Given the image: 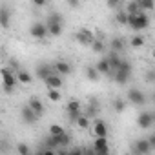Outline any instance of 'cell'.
I'll return each mask as SVG.
<instances>
[{
    "instance_id": "d6986e66",
    "label": "cell",
    "mask_w": 155,
    "mask_h": 155,
    "mask_svg": "<svg viewBox=\"0 0 155 155\" xmlns=\"http://www.w3.org/2000/svg\"><path fill=\"white\" fill-rule=\"evenodd\" d=\"M97 71L101 73V75H108V77H111V69H110V64H108V58L104 57V58H101L99 62H97Z\"/></svg>"
},
{
    "instance_id": "cb8c5ba5",
    "label": "cell",
    "mask_w": 155,
    "mask_h": 155,
    "mask_svg": "<svg viewBox=\"0 0 155 155\" xmlns=\"http://www.w3.org/2000/svg\"><path fill=\"white\" fill-rule=\"evenodd\" d=\"M86 77H88L91 82H97V81L101 79V73L97 71L95 66H88V68H86Z\"/></svg>"
},
{
    "instance_id": "44dd1931",
    "label": "cell",
    "mask_w": 155,
    "mask_h": 155,
    "mask_svg": "<svg viewBox=\"0 0 155 155\" xmlns=\"http://www.w3.org/2000/svg\"><path fill=\"white\" fill-rule=\"evenodd\" d=\"M97 113H99V102H97L95 99H91V101H90V106H88V110L84 111V115L91 119V117H97Z\"/></svg>"
},
{
    "instance_id": "9a60e30c",
    "label": "cell",
    "mask_w": 155,
    "mask_h": 155,
    "mask_svg": "<svg viewBox=\"0 0 155 155\" xmlns=\"http://www.w3.org/2000/svg\"><path fill=\"white\" fill-rule=\"evenodd\" d=\"M93 135L95 137H108V126L104 120H97L93 122Z\"/></svg>"
},
{
    "instance_id": "30bf717a",
    "label": "cell",
    "mask_w": 155,
    "mask_h": 155,
    "mask_svg": "<svg viewBox=\"0 0 155 155\" xmlns=\"http://www.w3.org/2000/svg\"><path fill=\"white\" fill-rule=\"evenodd\" d=\"M20 117H22V120L26 122V124H35L40 117L29 108V106H26V108H22V113H20Z\"/></svg>"
},
{
    "instance_id": "9c48e42d",
    "label": "cell",
    "mask_w": 155,
    "mask_h": 155,
    "mask_svg": "<svg viewBox=\"0 0 155 155\" xmlns=\"http://www.w3.org/2000/svg\"><path fill=\"white\" fill-rule=\"evenodd\" d=\"M111 77H113V81L117 82V84H126L128 81H130V77H131V71H126V69H115L113 73H111Z\"/></svg>"
},
{
    "instance_id": "e575fe53",
    "label": "cell",
    "mask_w": 155,
    "mask_h": 155,
    "mask_svg": "<svg viewBox=\"0 0 155 155\" xmlns=\"http://www.w3.org/2000/svg\"><path fill=\"white\" fill-rule=\"evenodd\" d=\"M46 2H48V0H33L35 6H46Z\"/></svg>"
},
{
    "instance_id": "8992f818",
    "label": "cell",
    "mask_w": 155,
    "mask_h": 155,
    "mask_svg": "<svg viewBox=\"0 0 155 155\" xmlns=\"http://www.w3.org/2000/svg\"><path fill=\"white\" fill-rule=\"evenodd\" d=\"M75 38H77V42L79 44H82V46H90L91 42H93V38H95V35L90 31V29H86V28H82L79 33L75 35Z\"/></svg>"
},
{
    "instance_id": "f546056e",
    "label": "cell",
    "mask_w": 155,
    "mask_h": 155,
    "mask_svg": "<svg viewBox=\"0 0 155 155\" xmlns=\"http://www.w3.org/2000/svg\"><path fill=\"white\" fill-rule=\"evenodd\" d=\"M60 93H58V90H55V88H48V99L51 101V102H58L60 101Z\"/></svg>"
},
{
    "instance_id": "2e32d148",
    "label": "cell",
    "mask_w": 155,
    "mask_h": 155,
    "mask_svg": "<svg viewBox=\"0 0 155 155\" xmlns=\"http://www.w3.org/2000/svg\"><path fill=\"white\" fill-rule=\"evenodd\" d=\"M9 22H11V11L8 8H0V28L8 29L9 28Z\"/></svg>"
},
{
    "instance_id": "4fadbf2b",
    "label": "cell",
    "mask_w": 155,
    "mask_h": 155,
    "mask_svg": "<svg viewBox=\"0 0 155 155\" xmlns=\"http://www.w3.org/2000/svg\"><path fill=\"white\" fill-rule=\"evenodd\" d=\"M44 82H46L48 88H55V90H58V88L62 86V75H58V73H51L48 79H44Z\"/></svg>"
},
{
    "instance_id": "d6a6232c",
    "label": "cell",
    "mask_w": 155,
    "mask_h": 155,
    "mask_svg": "<svg viewBox=\"0 0 155 155\" xmlns=\"http://www.w3.org/2000/svg\"><path fill=\"white\" fill-rule=\"evenodd\" d=\"M62 133H64V128H62L60 124H51V126H49V135L57 137V135H62Z\"/></svg>"
},
{
    "instance_id": "52a82bcc",
    "label": "cell",
    "mask_w": 155,
    "mask_h": 155,
    "mask_svg": "<svg viewBox=\"0 0 155 155\" xmlns=\"http://www.w3.org/2000/svg\"><path fill=\"white\" fill-rule=\"evenodd\" d=\"M153 113H150V111H142L139 117H137V124L142 128V130H150L151 126H153Z\"/></svg>"
},
{
    "instance_id": "7402d4cb",
    "label": "cell",
    "mask_w": 155,
    "mask_h": 155,
    "mask_svg": "<svg viewBox=\"0 0 155 155\" xmlns=\"http://www.w3.org/2000/svg\"><path fill=\"white\" fill-rule=\"evenodd\" d=\"M108 64H110V69L113 71V69H117V66H119V62H120V57H119V53L117 51H111L108 57Z\"/></svg>"
},
{
    "instance_id": "836d02e7",
    "label": "cell",
    "mask_w": 155,
    "mask_h": 155,
    "mask_svg": "<svg viewBox=\"0 0 155 155\" xmlns=\"http://www.w3.org/2000/svg\"><path fill=\"white\" fill-rule=\"evenodd\" d=\"M17 151L22 153V155H28V153H29V148H28L26 144H18V146H17Z\"/></svg>"
},
{
    "instance_id": "ba28073f",
    "label": "cell",
    "mask_w": 155,
    "mask_h": 155,
    "mask_svg": "<svg viewBox=\"0 0 155 155\" xmlns=\"http://www.w3.org/2000/svg\"><path fill=\"white\" fill-rule=\"evenodd\" d=\"M66 111H68V115H69V120L71 122H75V119L79 117V113H81V102L79 101H69L68 102V106H66Z\"/></svg>"
},
{
    "instance_id": "3957f363",
    "label": "cell",
    "mask_w": 155,
    "mask_h": 155,
    "mask_svg": "<svg viewBox=\"0 0 155 155\" xmlns=\"http://www.w3.org/2000/svg\"><path fill=\"white\" fill-rule=\"evenodd\" d=\"M46 28H48V33L51 37H58L62 35V17L58 13H51L48 22H46Z\"/></svg>"
},
{
    "instance_id": "d4e9b609",
    "label": "cell",
    "mask_w": 155,
    "mask_h": 155,
    "mask_svg": "<svg viewBox=\"0 0 155 155\" xmlns=\"http://www.w3.org/2000/svg\"><path fill=\"white\" fill-rule=\"evenodd\" d=\"M91 48H93V51L95 53H104V49H106V46H104V42H102V38H93V42L90 44Z\"/></svg>"
},
{
    "instance_id": "1f68e13d",
    "label": "cell",
    "mask_w": 155,
    "mask_h": 155,
    "mask_svg": "<svg viewBox=\"0 0 155 155\" xmlns=\"http://www.w3.org/2000/svg\"><path fill=\"white\" fill-rule=\"evenodd\" d=\"M128 15H133V13H139L140 9H139V6H137V2H135V0H130V4L126 6V9H124Z\"/></svg>"
},
{
    "instance_id": "484cf974",
    "label": "cell",
    "mask_w": 155,
    "mask_h": 155,
    "mask_svg": "<svg viewBox=\"0 0 155 155\" xmlns=\"http://www.w3.org/2000/svg\"><path fill=\"white\" fill-rule=\"evenodd\" d=\"M110 48H111V51H117V53H120V51L124 49V40H122V38H111V44H110Z\"/></svg>"
},
{
    "instance_id": "7a4b0ae2",
    "label": "cell",
    "mask_w": 155,
    "mask_h": 155,
    "mask_svg": "<svg viewBox=\"0 0 155 155\" xmlns=\"http://www.w3.org/2000/svg\"><path fill=\"white\" fill-rule=\"evenodd\" d=\"M0 75H2V88L6 93H11L17 86V75L9 69V68H2V71H0Z\"/></svg>"
},
{
    "instance_id": "f35d334b",
    "label": "cell",
    "mask_w": 155,
    "mask_h": 155,
    "mask_svg": "<svg viewBox=\"0 0 155 155\" xmlns=\"http://www.w3.org/2000/svg\"><path fill=\"white\" fill-rule=\"evenodd\" d=\"M79 2H81V0H79Z\"/></svg>"
},
{
    "instance_id": "5bb4252c",
    "label": "cell",
    "mask_w": 155,
    "mask_h": 155,
    "mask_svg": "<svg viewBox=\"0 0 155 155\" xmlns=\"http://www.w3.org/2000/svg\"><path fill=\"white\" fill-rule=\"evenodd\" d=\"M38 117H42L44 115V111H46V108H44V104H42V101L38 99V97H31L29 99V104H28Z\"/></svg>"
},
{
    "instance_id": "f1b7e54d",
    "label": "cell",
    "mask_w": 155,
    "mask_h": 155,
    "mask_svg": "<svg viewBox=\"0 0 155 155\" xmlns=\"http://www.w3.org/2000/svg\"><path fill=\"white\" fill-rule=\"evenodd\" d=\"M130 46H131V48H142V46H144V37H142V35H135V37H131Z\"/></svg>"
},
{
    "instance_id": "277c9868",
    "label": "cell",
    "mask_w": 155,
    "mask_h": 155,
    "mask_svg": "<svg viewBox=\"0 0 155 155\" xmlns=\"http://www.w3.org/2000/svg\"><path fill=\"white\" fill-rule=\"evenodd\" d=\"M126 99H128L131 104H135V106H144V104H146V93L140 91V90H137V88L130 90L128 95H126Z\"/></svg>"
},
{
    "instance_id": "83f0119b",
    "label": "cell",
    "mask_w": 155,
    "mask_h": 155,
    "mask_svg": "<svg viewBox=\"0 0 155 155\" xmlns=\"http://www.w3.org/2000/svg\"><path fill=\"white\" fill-rule=\"evenodd\" d=\"M124 108H126V101H124V99H120V97L113 99V110H115L117 113H122Z\"/></svg>"
},
{
    "instance_id": "4316f807",
    "label": "cell",
    "mask_w": 155,
    "mask_h": 155,
    "mask_svg": "<svg viewBox=\"0 0 155 155\" xmlns=\"http://www.w3.org/2000/svg\"><path fill=\"white\" fill-rule=\"evenodd\" d=\"M140 11H150L153 9V0H135Z\"/></svg>"
},
{
    "instance_id": "5b68a950",
    "label": "cell",
    "mask_w": 155,
    "mask_h": 155,
    "mask_svg": "<svg viewBox=\"0 0 155 155\" xmlns=\"http://www.w3.org/2000/svg\"><path fill=\"white\" fill-rule=\"evenodd\" d=\"M29 35H31L33 38H38V40L46 38V35H48V28H46V24H42V22H35V24H31V28H29Z\"/></svg>"
},
{
    "instance_id": "74e56055",
    "label": "cell",
    "mask_w": 155,
    "mask_h": 155,
    "mask_svg": "<svg viewBox=\"0 0 155 155\" xmlns=\"http://www.w3.org/2000/svg\"><path fill=\"white\" fill-rule=\"evenodd\" d=\"M148 82H150V84L153 82V71H150V73H148Z\"/></svg>"
},
{
    "instance_id": "6da1fadb",
    "label": "cell",
    "mask_w": 155,
    "mask_h": 155,
    "mask_svg": "<svg viewBox=\"0 0 155 155\" xmlns=\"http://www.w3.org/2000/svg\"><path fill=\"white\" fill-rule=\"evenodd\" d=\"M128 26H130L133 31H144V29H148V26H150V17H148L144 11L128 15Z\"/></svg>"
},
{
    "instance_id": "8fae6325",
    "label": "cell",
    "mask_w": 155,
    "mask_h": 155,
    "mask_svg": "<svg viewBox=\"0 0 155 155\" xmlns=\"http://www.w3.org/2000/svg\"><path fill=\"white\" fill-rule=\"evenodd\" d=\"M93 151H95V153H102V155H106V153L110 151L106 137H95V142H93Z\"/></svg>"
},
{
    "instance_id": "4dcf8cb0",
    "label": "cell",
    "mask_w": 155,
    "mask_h": 155,
    "mask_svg": "<svg viewBox=\"0 0 155 155\" xmlns=\"http://www.w3.org/2000/svg\"><path fill=\"white\" fill-rule=\"evenodd\" d=\"M115 20H117L120 26H126V24H128V13H126L124 9H120V11L115 15Z\"/></svg>"
},
{
    "instance_id": "8d00e7d4",
    "label": "cell",
    "mask_w": 155,
    "mask_h": 155,
    "mask_svg": "<svg viewBox=\"0 0 155 155\" xmlns=\"http://www.w3.org/2000/svg\"><path fill=\"white\" fill-rule=\"evenodd\" d=\"M120 2H122V0H108V4H110V6H119Z\"/></svg>"
},
{
    "instance_id": "d590c367",
    "label": "cell",
    "mask_w": 155,
    "mask_h": 155,
    "mask_svg": "<svg viewBox=\"0 0 155 155\" xmlns=\"http://www.w3.org/2000/svg\"><path fill=\"white\" fill-rule=\"evenodd\" d=\"M68 4H69L71 8H77V6H79V0H68Z\"/></svg>"
},
{
    "instance_id": "e0dca14e",
    "label": "cell",
    "mask_w": 155,
    "mask_h": 155,
    "mask_svg": "<svg viewBox=\"0 0 155 155\" xmlns=\"http://www.w3.org/2000/svg\"><path fill=\"white\" fill-rule=\"evenodd\" d=\"M53 69H55V73H58V75H69V73H71V66H69L68 62H64V60L55 62V64H53Z\"/></svg>"
},
{
    "instance_id": "603a6c76",
    "label": "cell",
    "mask_w": 155,
    "mask_h": 155,
    "mask_svg": "<svg viewBox=\"0 0 155 155\" xmlns=\"http://www.w3.org/2000/svg\"><path fill=\"white\" fill-rule=\"evenodd\" d=\"M75 124L79 126V128H82V130H88V128H90V117H86V115L81 111L79 117L75 119Z\"/></svg>"
},
{
    "instance_id": "7c38bea8",
    "label": "cell",
    "mask_w": 155,
    "mask_h": 155,
    "mask_svg": "<svg viewBox=\"0 0 155 155\" xmlns=\"http://www.w3.org/2000/svg\"><path fill=\"white\" fill-rule=\"evenodd\" d=\"M135 153H140V155H148L153 148H151V144L148 142V139H140V140H137L135 142Z\"/></svg>"
},
{
    "instance_id": "ac0fdd59",
    "label": "cell",
    "mask_w": 155,
    "mask_h": 155,
    "mask_svg": "<svg viewBox=\"0 0 155 155\" xmlns=\"http://www.w3.org/2000/svg\"><path fill=\"white\" fill-rule=\"evenodd\" d=\"M51 73H55V69H53V66H48V64H42V66H38L37 68V77L38 79H48V77L51 75Z\"/></svg>"
},
{
    "instance_id": "ffe728a7",
    "label": "cell",
    "mask_w": 155,
    "mask_h": 155,
    "mask_svg": "<svg viewBox=\"0 0 155 155\" xmlns=\"http://www.w3.org/2000/svg\"><path fill=\"white\" fill-rule=\"evenodd\" d=\"M17 81H18V82H22V84H31L33 77H31L26 69H17Z\"/></svg>"
}]
</instances>
